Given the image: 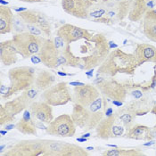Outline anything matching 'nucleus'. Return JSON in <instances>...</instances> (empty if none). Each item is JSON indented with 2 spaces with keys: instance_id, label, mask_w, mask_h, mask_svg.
Wrapping results in <instances>:
<instances>
[{
  "instance_id": "obj_34",
  "label": "nucleus",
  "mask_w": 156,
  "mask_h": 156,
  "mask_svg": "<svg viewBox=\"0 0 156 156\" xmlns=\"http://www.w3.org/2000/svg\"><path fill=\"white\" fill-rule=\"evenodd\" d=\"M112 114H113V112L112 108H108L107 110H105V116L108 117V116H111Z\"/></svg>"
},
{
  "instance_id": "obj_17",
  "label": "nucleus",
  "mask_w": 156,
  "mask_h": 156,
  "mask_svg": "<svg viewBox=\"0 0 156 156\" xmlns=\"http://www.w3.org/2000/svg\"><path fill=\"white\" fill-rule=\"evenodd\" d=\"M57 36L61 37L67 44H72L80 39L88 40L92 37V34L86 29L72 25L63 24L57 30Z\"/></svg>"
},
{
  "instance_id": "obj_44",
  "label": "nucleus",
  "mask_w": 156,
  "mask_h": 156,
  "mask_svg": "<svg viewBox=\"0 0 156 156\" xmlns=\"http://www.w3.org/2000/svg\"><path fill=\"white\" fill-rule=\"evenodd\" d=\"M114 1H124V0H114Z\"/></svg>"
},
{
  "instance_id": "obj_30",
  "label": "nucleus",
  "mask_w": 156,
  "mask_h": 156,
  "mask_svg": "<svg viewBox=\"0 0 156 156\" xmlns=\"http://www.w3.org/2000/svg\"><path fill=\"white\" fill-rule=\"evenodd\" d=\"M89 1L94 5V6H98V5H104L107 4L111 0H89Z\"/></svg>"
},
{
  "instance_id": "obj_4",
  "label": "nucleus",
  "mask_w": 156,
  "mask_h": 156,
  "mask_svg": "<svg viewBox=\"0 0 156 156\" xmlns=\"http://www.w3.org/2000/svg\"><path fill=\"white\" fill-rule=\"evenodd\" d=\"M7 76L9 79V86L5 87L2 84L0 89L2 97L5 99L34 87L37 75L33 67L18 66L10 69Z\"/></svg>"
},
{
  "instance_id": "obj_13",
  "label": "nucleus",
  "mask_w": 156,
  "mask_h": 156,
  "mask_svg": "<svg viewBox=\"0 0 156 156\" xmlns=\"http://www.w3.org/2000/svg\"><path fill=\"white\" fill-rule=\"evenodd\" d=\"M76 128L71 115L62 114L48 124L46 132L48 135L59 137H72L76 133Z\"/></svg>"
},
{
  "instance_id": "obj_39",
  "label": "nucleus",
  "mask_w": 156,
  "mask_h": 156,
  "mask_svg": "<svg viewBox=\"0 0 156 156\" xmlns=\"http://www.w3.org/2000/svg\"><path fill=\"white\" fill-rule=\"evenodd\" d=\"M154 142H155V141H154V140H153V141H150L148 144H144V145H146V146H147V145H152V144H154Z\"/></svg>"
},
{
  "instance_id": "obj_7",
  "label": "nucleus",
  "mask_w": 156,
  "mask_h": 156,
  "mask_svg": "<svg viewBox=\"0 0 156 156\" xmlns=\"http://www.w3.org/2000/svg\"><path fill=\"white\" fill-rule=\"evenodd\" d=\"M26 23L27 31L44 37H51V23L45 13L37 10H25L19 12Z\"/></svg>"
},
{
  "instance_id": "obj_15",
  "label": "nucleus",
  "mask_w": 156,
  "mask_h": 156,
  "mask_svg": "<svg viewBox=\"0 0 156 156\" xmlns=\"http://www.w3.org/2000/svg\"><path fill=\"white\" fill-rule=\"evenodd\" d=\"M61 5L67 14L79 19H88L94 6L89 0H62Z\"/></svg>"
},
{
  "instance_id": "obj_6",
  "label": "nucleus",
  "mask_w": 156,
  "mask_h": 156,
  "mask_svg": "<svg viewBox=\"0 0 156 156\" xmlns=\"http://www.w3.org/2000/svg\"><path fill=\"white\" fill-rule=\"evenodd\" d=\"M132 1L133 0H111L109 3L104 5H99V9L103 14V17L94 20V22L108 25L122 22L129 13Z\"/></svg>"
},
{
  "instance_id": "obj_9",
  "label": "nucleus",
  "mask_w": 156,
  "mask_h": 156,
  "mask_svg": "<svg viewBox=\"0 0 156 156\" xmlns=\"http://www.w3.org/2000/svg\"><path fill=\"white\" fill-rule=\"evenodd\" d=\"M69 85V83L65 81L53 85L51 87L41 93L40 100L52 106L65 105L72 101V94L71 93Z\"/></svg>"
},
{
  "instance_id": "obj_29",
  "label": "nucleus",
  "mask_w": 156,
  "mask_h": 156,
  "mask_svg": "<svg viewBox=\"0 0 156 156\" xmlns=\"http://www.w3.org/2000/svg\"><path fill=\"white\" fill-rule=\"evenodd\" d=\"M14 120V116L12 115L5 107L3 105V104L0 106V126H5L9 123H11L12 121Z\"/></svg>"
},
{
  "instance_id": "obj_14",
  "label": "nucleus",
  "mask_w": 156,
  "mask_h": 156,
  "mask_svg": "<svg viewBox=\"0 0 156 156\" xmlns=\"http://www.w3.org/2000/svg\"><path fill=\"white\" fill-rule=\"evenodd\" d=\"M96 87L101 95L112 101L123 102L127 97V89L122 84L114 80H104L96 81Z\"/></svg>"
},
{
  "instance_id": "obj_25",
  "label": "nucleus",
  "mask_w": 156,
  "mask_h": 156,
  "mask_svg": "<svg viewBox=\"0 0 156 156\" xmlns=\"http://www.w3.org/2000/svg\"><path fill=\"white\" fill-rule=\"evenodd\" d=\"M55 81L56 77L53 72L47 70H41L37 74L34 87L40 92H43L55 84Z\"/></svg>"
},
{
  "instance_id": "obj_24",
  "label": "nucleus",
  "mask_w": 156,
  "mask_h": 156,
  "mask_svg": "<svg viewBox=\"0 0 156 156\" xmlns=\"http://www.w3.org/2000/svg\"><path fill=\"white\" fill-rule=\"evenodd\" d=\"M127 138L129 139H136V140H144V141H149L153 138L152 135V129L144 125H133L131 128H129L125 134Z\"/></svg>"
},
{
  "instance_id": "obj_18",
  "label": "nucleus",
  "mask_w": 156,
  "mask_h": 156,
  "mask_svg": "<svg viewBox=\"0 0 156 156\" xmlns=\"http://www.w3.org/2000/svg\"><path fill=\"white\" fill-rule=\"evenodd\" d=\"M52 107H53L52 105L40 100V101H34L28 109L30 110L31 116L35 119V120L43 122L48 125L54 120Z\"/></svg>"
},
{
  "instance_id": "obj_27",
  "label": "nucleus",
  "mask_w": 156,
  "mask_h": 156,
  "mask_svg": "<svg viewBox=\"0 0 156 156\" xmlns=\"http://www.w3.org/2000/svg\"><path fill=\"white\" fill-rule=\"evenodd\" d=\"M102 155L106 156H141L144 154L138 149H125L114 147L112 149L105 151Z\"/></svg>"
},
{
  "instance_id": "obj_2",
  "label": "nucleus",
  "mask_w": 156,
  "mask_h": 156,
  "mask_svg": "<svg viewBox=\"0 0 156 156\" xmlns=\"http://www.w3.org/2000/svg\"><path fill=\"white\" fill-rule=\"evenodd\" d=\"M80 68L85 71L99 67L105 60L111 52L110 43L107 37L103 33H96L88 40H85L81 47Z\"/></svg>"
},
{
  "instance_id": "obj_38",
  "label": "nucleus",
  "mask_w": 156,
  "mask_h": 156,
  "mask_svg": "<svg viewBox=\"0 0 156 156\" xmlns=\"http://www.w3.org/2000/svg\"><path fill=\"white\" fill-rule=\"evenodd\" d=\"M77 141H79V142H86L87 138L86 137H84V138H77Z\"/></svg>"
},
{
  "instance_id": "obj_8",
  "label": "nucleus",
  "mask_w": 156,
  "mask_h": 156,
  "mask_svg": "<svg viewBox=\"0 0 156 156\" xmlns=\"http://www.w3.org/2000/svg\"><path fill=\"white\" fill-rule=\"evenodd\" d=\"M45 38L46 37H44L33 35L29 31L13 34L12 37L13 44L15 45L19 54L23 58L31 57L32 55H37L42 48Z\"/></svg>"
},
{
  "instance_id": "obj_21",
  "label": "nucleus",
  "mask_w": 156,
  "mask_h": 156,
  "mask_svg": "<svg viewBox=\"0 0 156 156\" xmlns=\"http://www.w3.org/2000/svg\"><path fill=\"white\" fill-rule=\"evenodd\" d=\"M133 55L137 61L138 65L144 64L145 62H154L156 64V47L142 43L136 45Z\"/></svg>"
},
{
  "instance_id": "obj_40",
  "label": "nucleus",
  "mask_w": 156,
  "mask_h": 156,
  "mask_svg": "<svg viewBox=\"0 0 156 156\" xmlns=\"http://www.w3.org/2000/svg\"><path fill=\"white\" fill-rule=\"evenodd\" d=\"M89 135H90V134L87 133V134H85L84 136H83V137H87V136H89Z\"/></svg>"
},
{
  "instance_id": "obj_19",
  "label": "nucleus",
  "mask_w": 156,
  "mask_h": 156,
  "mask_svg": "<svg viewBox=\"0 0 156 156\" xmlns=\"http://www.w3.org/2000/svg\"><path fill=\"white\" fill-rule=\"evenodd\" d=\"M155 6V0H133L128 18L130 22L138 23L143 20L145 13L153 10Z\"/></svg>"
},
{
  "instance_id": "obj_42",
  "label": "nucleus",
  "mask_w": 156,
  "mask_h": 156,
  "mask_svg": "<svg viewBox=\"0 0 156 156\" xmlns=\"http://www.w3.org/2000/svg\"><path fill=\"white\" fill-rule=\"evenodd\" d=\"M58 74H60V75H63V76H65V75H66L65 73H62V72H58Z\"/></svg>"
},
{
  "instance_id": "obj_1",
  "label": "nucleus",
  "mask_w": 156,
  "mask_h": 156,
  "mask_svg": "<svg viewBox=\"0 0 156 156\" xmlns=\"http://www.w3.org/2000/svg\"><path fill=\"white\" fill-rule=\"evenodd\" d=\"M37 55L41 62L50 69L60 66L77 68L80 64V57L73 54L71 44H67L59 36L46 37Z\"/></svg>"
},
{
  "instance_id": "obj_10",
  "label": "nucleus",
  "mask_w": 156,
  "mask_h": 156,
  "mask_svg": "<svg viewBox=\"0 0 156 156\" xmlns=\"http://www.w3.org/2000/svg\"><path fill=\"white\" fill-rule=\"evenodd\" d=\"M126 130V128L117 113L105 117L96 128V135L99 138L108 140L120 137Z\"/></svg>"
},
{
  "instance_id": "obj_16",
  "label": "nucleus",
  "mask_w": 156,
  "mask_h": 156,
  "mask_svg": "<svg viewBox=\"0 0 156 156\" xmlns=\"http://www.w3.org/2000/svg\"><path fill=\"white\" fill-rule=\"evenodd\" d=\"M101 93L94 85L84 84L75 87L72 90V101L83 106H88L95 102Z\"/></svg>"
},
{
  "instance_id": "obj_23",
  "label": "nucleus",
  "mask_w": 156,
  "mask_h": 156,
  "mask_svg": "<svg viewBox=\"0 0 156 156\" xmlns=\"http://www.w3.org/2000/svg\"><path fill=\"white\" fill-rule=\"evenodd\" d=\"M143 33L149 40L156 43V11L149 10L143 20Z\"/></svg>"
},
{
  "instance_id": "obj_33",
  "label": "nucleus",
  "mask_w": 156,
  "mask_h": 156,
  "mask_svg": "<svg viewBox=\"0 0 156 156\" xmlns=\"http://www.w3.org/2000/svg\"><path fill=\"white\" fill-rule=\"evenodd\" d=\"M20 1H23V2H26V3H39V2H43L45 0H20Z\"/></svg>"
},
{
  "instance_id": "obj_37",
  "label": "nucleus",
  "mask_w": 156,
  "mask_h": 156,
  "mask_svg": "<svg viewBox=\"0 0 156 156\" xmlns=\"http://www.w3.org/2000/svg\"><path fill=\"white\" fill-rule=\"evenodd\" d=\"M151 112H153V113H154V115L156 116V103H155V105H154V106L153 107V109H152V111H151ZM154 129H156V124L154 125Z\"/></svg>"
},
{
  "instance_id": "obj_20",
  "label": "nucleus",
  "mask_w": 156,
  "mask_h": 156,
  "mask_svg": "<svg viewBox=\"0 0 156 156\" xmlns=\"http://www.w3.org/2000/svg\"><path fill=\"white\" fill-rule=\"evenodd\" d=\"M19 52L12 39L2 41L0 43V60L5 66H10L14 64L18 61Z\"/></svg>"
},
{
  "instance_id": "obj_11",
  "label": "nucleus",
  "mask_w": 156,
  "mask_h": 156,
  "mask_svg": "<svg viewBox=\"0 0 156 156\" xmlns=\"http://www.w3.org/2000/svg\"><path fill=\"white\" fill-rule=\"evenodd\" d=\"M46 156H86L89 154L78 144L63 141L44 139Z\"/></svg>"
},
{
  "instance_id": "obj_28",
  "label": "nucleus",
  "mask_w": 156,
  "mask_h": 156,
  "mask_svg": "<svg viewBox=\"0 0 156 156\" xmlns=\"http://www.w3.org/2000/svg\"><path fill=\"white\" fill-rule=\"evenodd\" d=\"M12 31L14 34L17 33H22L27 31V28H26V23L24 22V20L20 16L19 13L14 14L13 16V22H12Z\"/></svg>"
},
{
  "instance_id": "obj_45",
  "label": "nucleus",
  "mask_w": 156,
  "mask_h": 156,
  "mask_svg": "<svg viewBox=\"0 0 156 156\" xmlns=\"http://www.w3.org/2000/svg\"><path fill=\"white\" fill-rule=\"evenodd\" d=\"M155 2H156V0H155Z\"/></svg>"
},
{
  "instance_id": "obj_43",
  "label": "nucleus",
  "mask_w": 156,
  "mask_h": 156,
  "mask_svg": "<svg viewBox=\"0 0 156 156\" xmlns=\"http://www.w3.org/2000/svg\"><path fill=\"white\" fill-rule=\"evenodd\" d=\"M154 71H155V76H156V65L154 66Z\"/></svg>"
},
{
  "instance_id": "obj_32",
  "label": "nucleus",
  "mask_w": 156,
  "mask_h": 156,
  "mask_svg": "<svg viewBox=\"0 0 156 156\" xmlns=\"http://www.w3.org/2000/svg\"><path fill=\"white\" fill-rule=\"evenodd\" d=\"M31 61H32V62H34V63H38V62H41V60H40V58L38 57V55H37V56L32 55V56H31Z\"/></svg>"
},
{
  "instance_id": "obj_31",
  "label": "nucleus",
  "mask_w": 156,
  "mask_h": 156,
  "mask_svg": "<svg viewBox=\"0 0 156 156\" xmlns=\"http://www.w3.org/2000/svg\"><path fill=\"white\" fill-rule=\"evenodd\" d=\"M132 95L136 100H139L143 96V93L140 90H134V91H132Z\"/></svg>"
},
{
  "instance_id": "obj_3",
  "label": "nucleus",
  "mask_w": 156,
  "mask_h": 156,
  "mask_svg": "<svg viewBox=\"0 0 156 156\" xmlns=\"http://www.w3.org/2000/svg\"><path fill=\"white\" fill-rule=\"evenodd\" d=\"M137 66L139 65L133 54L116 48L110 52L105 60L98 67L97 76L114 77L118 74L133 75Z\"/></svg>"
},
{
  "instance_id": "obj_26",
  "label": "nucleus",
  "mask_w": 156,
  "mask_h": 156,
  "mask_svg": "<svg viewBox=\"0 0 156 156\" xmlns=\"http://www.w3.org/2000/svg\"><path fill=\"white\" fill-rule=\"evenodd\" d=\"M13 12L9 6H0V34H7L12 31Z\"/></svg>"
},
{
  "instance_id": "obj_36",
  "label": "nucleus",
  "mask_w": 156,
  "mask_h": 156,
  "mask_svg": "<svg viewBox=\"0 0 156 156\" xmlns=\"http://www.w3.org/2000/svg\"><path fill=\"white\" fill-rule=\"evenodd\" d=\"M112 103H113V105H115L117 106H120V105H122V103L123 102H120V101H112Z\"/></svg>"
},
{
  "instance_id": "obj_5",
  "label": "nucleus",
  "mask_w": 156,
  "mask_h": 156,
  "mask_svg": "<svg viewBox=\"0 0 156 156\" xmlns=\"http://www.w3.org/2000/svg\"><path fill=\"white\" fill-rule=\"evenodd\" d=\"M103 99L98 97L88 106L74 104L71 116L76 126L81 129H96L99 122L105 118Z\"/></svg>"
},
{
  "instance_id": "obj_35",
  "label": "nucleus",
  "mask_w": 156,
  "mask_h": 156,
  "mask_svg": "<svg viewBox=\"0 0 156 156\" xmlns=\"http://www.w3.org/2000/svg\"><path fill=\"white\" fill-rule=\"evenodd\" d=\"M71 86H75V87H78V86H81V85H84L83 83H80V82H71L69 83Z\"/></svg>"
},
{
  "instance_id": "obj_41",
  "label": "nucleus",
  "mask_w": 156,
  "mask_h": 156,
  "mask_svg": "<svg viewBox=\"0 0 156 156\" xmlns=\"http://www.w3.org/2000/svg\"><path fill=\"white\" fill-rule=\"evenodd\" d=\"M0 133H1V135H5V134H6V130H5V131H3V130H1V131H0Z\"/></svg>"
},
{
  "instance_id": "obj_22",
  "label": "nucleus",
  "mask_w": 156,
  "mask_h": 156,
  "mask_svg": "<svg viewBox=\"0 0 156 156\" xmlns=\"http://www.w3.org/2000/svg\"><path fill=\"white\" fill-rule=\"evenodd\" d=\"M15 128L23 135H37V122L29 109L24 111L22 119L16 123Z\"/></svg>"
},
{
  "instance_id": "obj_12",
  "label": "nucleus",
  "mask_w": 156,
  "mask_h": 156,
  "mask_svg": "<svg viewBox=\"0 0 156 156\" xmlns=\"http://www.w3.org/2000/svg\"><path fill=\"white\" fill-rule=\"evenodd\" d=\"M46 146L44 139L22 140L12 146L4 156H39L45 155Z\"/></svg>"
}]
</instances>
